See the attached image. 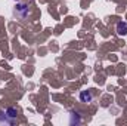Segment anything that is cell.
<instances>
[{"instance_id":"obj_2","label":"cell","mask_w":127,"mask_h":126,"mask_svg":"<svg viewBox=\"0 0 127 126\" xmlns=\"http://www.w3.org/2000/svg\"><path fill=\"white\" fill-rule=\"evenodd\" d=\"M80 101H81V102H92V101H93V94H92V91H81V92H80Z\"/></svg>"},{"instance_id":"obj_5","label":"cell","mask_w":127,"mask_h":126,"mask_svg":"<svg viewBox=\"0 0 127 126\" xmlns=\"http://www.w3.org/2000/svg\"><path fill=\"white\" fill-rule=\"evenodd\" d=\"M0 123H6V125H12V123H15V122H12L9 117H7V114H6V111H0Z\"/></svg>"},{"instance_id":"obj_1","label":"cell","mask_w":127,"mask_h":126,"mask_svg":"<svg viewBox=\"0 0 127 126\" xmlns=\"http://www.w3.org/2000/svg\"><path fill=\"white\" fill-rule=\"evenodd\" d=\"M13 13H15L16 18L25 19V18H28V15H30V7H28L27 3H16V6H15V9H13Z\"/></svg>"},{"instance_id":"obj_3","label":"cell","mask_w":127,"mask_h":126,"mask_svg":"<svg viewBox=\"0 0 127 126\" xmlns=\"http://www.w3.org/2000/svg\"><path fill=\"white\" fill-rule=\"evenodd\" d=\"M117 34L118 36H126L127 34V22L126 21H120L117 24Z\"/></svg>"},{"instance_id":"obj_4","label":"cell","mask_w":127,"mask_h":126,"mask_svg":"<svg viewBox=\"0 0 127 126\" xmlns=\"http://www.w3.org/2000/svg\"><path fill=\"white\" fill-rule=\"evenodd\" d=\"M4 111H6L7 117H9L12 122H16V117H18V111H16V108H13V107H9V108H6Z\"/></svg>"}]
</instances>
